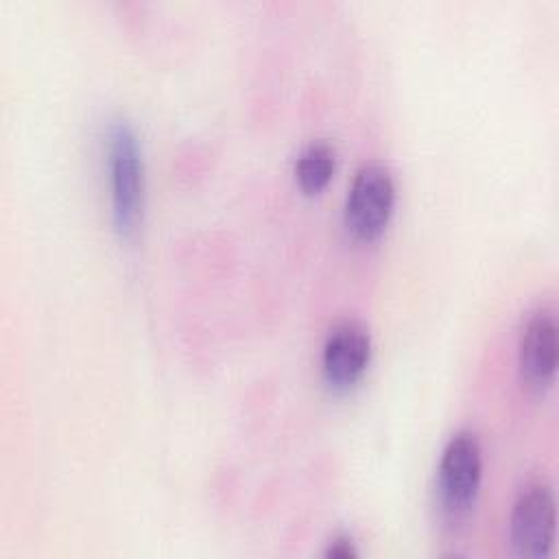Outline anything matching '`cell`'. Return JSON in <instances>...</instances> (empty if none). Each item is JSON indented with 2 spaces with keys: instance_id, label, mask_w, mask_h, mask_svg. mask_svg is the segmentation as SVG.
<instances>
[{
  "instance_id": "obj_3",
  "label": "cell",
  "mask_w": 559,
  "mask_h": 559,
  "mask_svg": "<svg viewBox=\"0 0 559 559\" xmlns=\"http://www.w3.org/2000/svg\"><path fill=\"white\" fill-rule=\"evenodd\" d=\"M395 207V181L384 164H362L345 197V225L358 240L378 238Z\"/></svg>"
},
{
  "instance_id": "obj_5",
  "label": "cell",
  "mask_w": 559,
  "mask_h": 559,
  "mask_svg": "<svg viewBox=\"0 0 559 559\" xmlns=\"http://www.w3.org/2000/svg\"><path fill=\"white\" fill-rule=\"evenodd\" d=\"M371 358V336L356 321L330 330L321 349V373L334 389H347L365 373Z\"/></svg>"
},
{
  "instance_id": "obj_7",
  "label": "cell",
  "mask_w": 559,
  "mask_h": 559,
  "mask_svg": "<svg viewBox=\"0 0 559 559\" xmlns=\"http://www.w3.org/2000/svg\"><path fill=\"white\" fill-rule=\"evenodd\" d=\"M336 168V153L328 142H312L308 144L297 162H295V177L306 192H319L332 179Z\"/></svg>"
},
{
  "instance_id": "obj_6",
  "label": "cell",
  "mask_w": 559,
  "mask_h": 559,
  "mask_svg": "<svg viewBox=\"0 0 559 559\" xmlns=\"http://www.w3.org/2000/svg\"><path fill=\"white\" fill-rule=\"evenodd\" d=\"M518 367L528 386L542 389L557 371V321L552 310H535L520 334Z\"/></svg>"
},
{
  "instance_id": "obj_1",
  "label": "cell",
  "mask_w": 559,
  "mask_h": 559,
  "mask_svg": "<svg viewBox=\"0 0 559 559\" xmlns=\"http://www.w3.org/2000/svg\"><path fill=\"white\" fill-rule=\"evenodd\" d=\"M107 179L114 225L120 236L129 238L144 214V159L138 135L124 120L107 129Z\"/></svg>"
},
{
  "instance_id": "obj_4",
  "label": "cell",
  "mask_w": 559,
  "mask_h": 559,
  "mask_svg": "<svg viewBox=\"0 0 559 559\" xmlns=\"http://www.w3.org/2000/svg\"><path fill=\"white\" fill-rule=\"evenodd\" d=\"M555 493L544 480L528 483L515 498L509 518V537L518 557L539 559L555 546Z\"/></svg>"
},
{
  "instance_id": "obj_2",
  "label": "cell",
  "mask_w": 559,
  "mask_h": 559,
  "mask_svg": "<svg viewBox=\"0 0 559 559\" xmlns=\"http://www.w3.org/2000/svg\"><path fill=\"white\" fill-rule=\"evenodd\" d=\"M483 480V452L474 432L459 430L441 452L437 467V493L443 513L461 520L476 502Z\"/></svg>"
},
{
  "instance_id": "obj_8",
  "label": "cell",
  "mask_w": 559,
  "mask_h": 559,
  "mask_svg": "<svg viewBox=\"0 0 559 559\" xmlns=\"http://www.w3.org/2000/svg\"><path fill=\"white\" fill-rule=\"evenodd\" d=\"M325 555H328V557H334V559H352V557L358 555V550H356L352 537L338 535V537H334V539L330 542Z\"/></svg>"
}]
</instances>
